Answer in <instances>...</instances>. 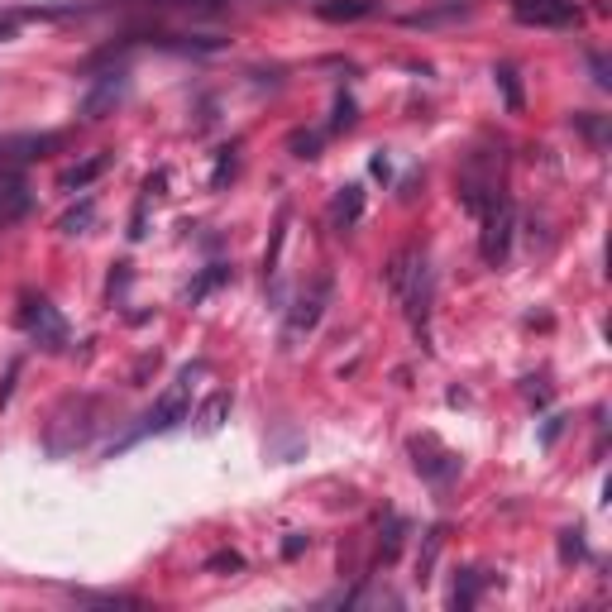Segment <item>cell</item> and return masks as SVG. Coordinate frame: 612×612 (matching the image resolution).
<instances>
[{
	"mask_svg": "<svg viewBox=\"0 0 612 612\" xmlns=\"http://www.w3.org/2000/svg\"><path fill=\"white\" fill-rule=\"evenodd\" d=\"M383 278H388V287L402 297V311H407L412 330L426 335V321H431V263H426V254H421V249L393 254L388 268H383Z\"/></svg>",
	"mask_w": 612,
	"mask_h": 612,
	"instance_id": "cell-1",
	"label": "cell"
},
{
	"mask_svg": "<svg viewBox=\"0 0 612 612\" xmlns=\"http://www.w3.org/2000/svg\"><path fill=\"white\" fill-rule=\"evenodd\" d=\"M201 373H206V364H201V359H197V364H187V369L177 373L173 388L153 402V412L139 416V426H134L130 436L115 445V450H125V445H134V440H144V436H163V431H173L177 421H187V412H192V383H197Z\"/></svg>",
	"mask_w": 612,
	"mask_h": 612,
	"instance_id": "cell-2",
	"label": "cell"
},
{
	"mask_svg": "<svg viewBox=\"0 0 612 612\" xmlns=\"http://www.w3.org/2000/svg\"><path fill=\"white\" fill-rule=\"evenodd\" d=\"M483 230H479V254L488 268H498V263H507V254H512V230H517V211H512V201L493 197L488 206L479 211Z\"/></svg>",
	"mask_w": 612,
	"mask_h": 612,
	"instance_id": "cell-3",
	"label": "cell"
},
{
	"mask_svg": "<svg viewBox=\"0 0 612 612\" xmlns=\"http://www.w3.org/2000/svg\"><path fill=\"white\" fill-rule=\"evenodd\" d=\"M20 326L29 340H39L44 350H63L67 345V321L58 316V306L48 302V297H34V292H24L20 297Z\"/></svg>",
	"mask_w": 612,
	"mask_h": 612,
	"instance_id": "cell-4",
	"label": "cell"
},
{
	"mask_svg": "<svg viewBox=\"0 0 612 612\" xmlns=\"http://www.w3.org/2000/svg\"><path fill=\"white\" fill-rule=\"evenodd\" d=\"M407 450H412V464L421 479H431L436 488H445V483L459 479V455L455 450H445L436 436H412L407 440Z\"/></svg>",
	"mask_w": 612,
	"mask_h": 612,
	"instance_id": "cell-5",
	"label": "cell"
},
{
	"mask_svg": "<svg viewBox=\"0 0 612 612\" xmlns=\"http://www.w3.org/2000/svg\"><path fill=\"white\" fill-rule=\"evenodd\" d=\"M512 15L526 29H574L584 20L574 0H512Z\"/></svg>",
	"mask_w": 612,
	"mask_h": 612,
	"instance_id": "cell-6",
	"label": "cell"
},
{
	"mask_svg": "<svg viewBox=\"0 0 612 612\" xmlns=\"http://www.w3.org/2000/svg\"><path fill=\"white\" fill-rule=\"evenodd\" d=\"M63 144V134H0V168H20Z\"/></svg>",
	"mask_w": 612,
	"mask_h": 612,
	"instance_id": "cell-7",
	"label": "cell"
},
{
	"mask_svg": "<svg viewBox=\"0 0 612 612\" xmlns=\"http://www.w3.org/2000/svg\"><path fill=\"white\" fill-rule=\"evenodd\" d=\"M125 91H130V77L125 72H106V77H96V87L87 91V101H82V115L87 120H101L106 110H115L125 101Z\"/></svg>",
	"mask_w": 612,
	"mask_h": 612,
	"instance_id": "cell-8",
	"label": "cell"
},
{
	"mask_svg": "<svg viewBox=\"0 0 612 612\" xmlns=\"http://www.w3.org/2000/svg\"><path fill=\"white\" fill-rule=\"evenodd\" d=\"M29 206H34L29 182H24L15 168H10V173H0V225H15V220H24V216H29Z\"/></svg>",
	"mask_w": 612,
	"mask_h": 612,
	"instance_id": "cell-9",
	"label": "cell"
},
{
	"mask_svg": "<svg viewBox=\"0 0 612 612\" xmlns=\"http://www.w3.org/2000/svg\"><path fill=\"white\" fill-rule=\"evenodd\" d=\"M359 216H364V187L350 182V187H340L335 201H330V220H335V230H354Z\"/></svg>",
	"mask_w": 612,
	"mask_h": 612,
	"instance_id": "cell-10",
	"label": "cell"
},
{
	"mask_svg": "<svg viewBox=\"0 0 612 612\" xmlns=\"http://www.w3.org/2000/svg\"><path fill=\"white\" fill-rule=\"evenodd\" d=\"M326 297H330V283H316V292H311V297H302V302L292 306V316H287V340L321 321V306H326Z\"/></svg>",
	"mask_w": 612,
	"mask_h": 612,
	"instance_id": "cell-11",
	"label": "cell"
},
{
	"mask_svg": "<svg viewBox=\"0 0 612 612\" xmlns=\"http://www.w3.org/2000/svg\"><path fill=\"white\" fill-rule=\"evenodd\" d=\"M110 168V153H91V158H82V163H72V168H67L63 177H58V187H63V192H87L91 182H96V177L106 173Z\"/></svg>",
	"mask_w": 612,
	"mask_h": 612,
	"instance_id": "cell-12",
	"label": "cell"
},
{
	"mask_svg": "<svg viewBox=\"0 0 612 612\" xmlns=\"http://www.w3.org/2000/svg\"><path fill=\"white\" fill-rule=\"evenodd\" d=\"M440 546H445V526H431V531L421 536V555H416V584H431L436 560H440Z\"/></svg>",
	"mask_w": 612,
	"mask_h": 612,
	"instance_id": "cell-13",
	"label": "cell"
},
{
	"mask_svg": "<svg viewBox=\"0 0 612 612\" xmlns=\"http://www.w3.org/2000/svg\"><path fill=\"white\" fill-rule=\"evenodd\" d=\"M316 15L330 20V24L364 20V15H373V0H321V5H316Z\"/></svg>",
	"mask_w": 612,
	"mask_h": 612,
	"instance_id": "cell-14",
	"label": "cell"
},
{
	"mask_svg": "<svg viewBox=\"0 0 612 612\" xmlns=\"http://www.w3.org/2000/svg\"><path fill=\"white\" fill-rule=\"evenodd\" d=\"M479 593H483V574H479V569H459L455 589H450V608L469 612L474 603H479Z\"/></svg>",
	"mask_w": 612,
	"mask_h": 612,
	"instance_id": "cell-15",
	"label": "cell"
},
{
	"mask_svg": "<svg viewBox=\"0 0 612 612\" xmlns=\"http://www.w3.org/2000/svg\"><path fill=\"white\" fill-rule=\"evenodd\" d=\"M493 82H498V91H503V101H507V110H522V77H517V67L512 63H498L493 67Z\"/></svg>",
	"mask_w": 612,
	"mask_h": 612,
	"instance_id": "cell-16",
	"label": "cell"
},
{
	"mask_svg": "<svg viewBox=\"0 0 612 612\" xmlns=\"http://www.w3.org/2000/svg\"><path fill=\"white\" fill-rule=\"evenodd\" d=\"M402 536H407V522H402V517H388L383 536H378V565H393L397 550H402Z\"/></svg>",
	"mask_w": 612,
	"mask_h": 612,
	"instance_id": "cell-17",
	"label": "cell"
},
{
	"mask_svg": "<svg viewBox=\"0 0 612 612\" xmlns=\"http://www.w3.org/2000/svg\"><path fill=\"white\" fill-rule=\"evenodd\" d=\"M225 416H230V393H216V397H206V407H201V431L206 436H216L220 426H225Z\"/></svg>",
	"mask_w": 612,
	"mask_h": 612,
	"instance_id": "cell-18",
	"label": "cell"
},
{
	"mask_svg": "<svg viewBox=\"0 0 612 612\" xmlns=\"http://www.w3.org/2000/svg\"><path fill=\"white\" fill-rule=\"evenodd\" d=\"M220 283H230V268H225V263H211L197 283L187 287V302H201V297H206V292H216Z\"/></svg>",
	"mask_w": 612,
	"mask_h": 612,
	"instance_id": "cell-19",
	"label": "cell"
},
{
	"mask_svg": "<svg viewBox=\"0 0 612 612\" xmlns=\"http://www.w3.org/2000/svg\"><path fill=\"white\" fill-rule=\"evenodd\" d=\"M240 173V144H230V149H220V158H216V173H211V187H225L230 177Z\"/></svg>",
	"mask_w": 612,
	"mask_h": 612,
	"instance_id": "cell-20",
	"label": "cell"
},
{
	"mask_svg": "<svg viewBox=\"0 0 612 612\" xmlns=\"http://www.w3.org/2000/svg\"><path fill=\"white\" fill-rule=\"evenodd\" d=\"M91 220H96V201H82V206H77V211H67L63 220H58V230H63V235H82V230H87Z\"/></svg>",
	"mask_w": 612,
	"mask_h": 612,
	"instance_id": "cell-21",
	"label": "cell"
},
{
	"mask_svg": "<svg viewBox=\"0 0 612 612\" xmlns=\"http://www.w3.org/2000/svg\"><path fill=\"white\" fill-rule=\"evenodd\" d=\"M354 120H359V106H354V96H335V110H330V130H350Z\"/></svg>",
	"mask_w": 612,
	"mask_h": 612,
	"instance_id": "cell-22",
	"label": "cell"
},
{
	"mask_svg": "<svg viewBox=\"0 0 612 612\" xmlns=\"http://www.w3.org/2000/svg\"><path fill=\"white\" fill-rule=\"evenodd\" d=\"M77 603H96V608H139L134 593H77Z\"/></svg>",
	"mask_w": 612,
	"mask_h": 612,
	"instance_id": "cell-23",
	"label": "cell"
},
{
	"mask_svg": "<svg viewBox=\"0 0 612 612\" xmlns=\"http://www.w3.org/2000/svg\"><path fill=\"white\" fill-rule=\"evenodd\" d=\"M287 149H292V158H316V153H321V134H316V130H297L292 139H287Z\"/></svg>",
	"mask_w": 612,
	"mask_h": 612,
	"instance_id": "cell-24",
	"label": "cell"
},
{
	"mask_svg": "<svg viewBox=\"0 0 612 612\" xmlns=\"http://www.w3.org/2000/svg\"><path fill=\"white\" fill-rule=\"evenodd\" d=\"M589 550H584V531L574 526V531H560V560L565 565H574V560H584Z\"/></svg>",
	"mask_w": 612,
	"mask_h": 612,
	"instance_id": "cell-25",
	"label": "cell"
},
{
	"mask_svg": "<svg viewBox=\"0 0 612 612\" xmlns=\"http://www.w3.org/2000/svg\"><path fill=\"white\" fill-rule=\"evenodd\" d=\"M283 240H287V211L278 216V230H273V240H268V249H263V268H273V263H278V249H283Z\"/></svg>",
	"mask_w": 612,
	"mask_h": 612,
	"instance_id": "cell-26",
	"label": "cell"
},
{
	"mask_svg": "<svg viewBox=\"0 0 612 612\" xmlns=\"http://www.w3.org/2000/svg\"><path fill=\"white\" fill-rule=\"evenodd\" d=\"M574 125L589 134L593 144H603V139H608V120H593V115H574Z\"/></svg>",
	"mask_w": 612,
	"mask_h": 612,
	"instance_id": "cell-27",
	"label": "cell"
},
{
	"mask_svg": "<svg viewBox=\"0 0 612 612\" xmlns=\"http://www.w3.org/2000/svg\"><path fill=\"white\" fill-rule=\"evenodd\" d=\"M589 67H593V82H598V87L608 91V87H612V72H608V58H603V53H589Z\"/></svg>",
	"mask_w": 612,
	"mask_h": 612,
	"instance_id": "cell-28",
	"label": "cell"
},
{
	"mask_svg": "<svg viewBox=\"0 0 612 612\" xmlns=\"http://www.w3.org/2000/svg\"><path fill=\"white\" fill-rule=\"evenodd\" d=\"M20 369H24L20 359H10V369H5V383H0V407L15 397V378H20Z\"/></svg>",
	"mask_w": 612,
	"mask_h": 612,
	"instance_id": "cell-29",
	"label": "cell"
},
{
	"mask_svg": "<svg viewBox=\"0 0 612 612\" xmlns=\"http://www.w3.org/2000/svg\"><path fill=\"white\" fill-rule=\"evenodd\" d=\"M206 569H244V560L235 555V550H216V555L206 560Z\"/></svg>",
	"mask_w": 612,
	"mask_h": 612,
	"instance_id": "cell-30",
	"label": "cell"
},
{
	"mask_svg": "<svg viewBox=\"0 0 612 612\" xmlns=\"http://www.w3.org/2000/svg\"><path fill=\"white\" fill-rule=\"evenodd\" d=\"M560 431H565V416H550L546 431H541V450H550V445L560 440Z\"/></svg>",
	"mask_w": 612,
	"mask_h": 612,
	"instance_id": "cell-31",
	"label": "cell"
},
{
	"mask_svg": "<svg viewBox=\"0 0 612 612\" xmlns=\"http://www.w3.org/2000/svg\"><path fill=\"white\" fill-rule=\"evenodd\" d=\"M163 187H168V168H158V173L144 182V197H163Z\"/></svg>",
	"mask_w": 612,
	"mask_h": 612,
	"instance_id": "cell-32",
	"label": "cell"
},
{
	"mask_svg": "<svg viewBox=\"0 0 612 612\" xmlns=\"http://www.w3.org/2000/svg\"><path fill=\"white\" fill-rule=\"evenodd\" d=\"M306 546H311V536H287V541H283V555H287V560H297Z\"/></svg>",
	"mask_w": 612,
	"mask_h": 612,
	"instance_id": "cell-33",
	"label": "cell"
},
{
	"mask_svg": "<svg viewBox=\"0 0 612 612\" xmlns=\"http://www.w3.org/2000/svg\"><path fill=\"white\" fill-rule=\"evenodd\" d=\"M526 397H531V402H546L550 388H536V378H526Z\"/></svg>",
	"mask_w": 612,
	"mask_h": 612,
	"instance_id": "cell-34",
	"label": "cell"
},
{
	"mask_svg": "<svg viewBox=\"0 0 612 612\" xmlns=\"http://www.w3.org/2000/svg\"><path fill=\"white\" fill-rule=\"evenodd\" d=\"M10 34H15V24H10V20H0V39H10Z\"/></svg>",
	"mask_w": 612,
	"mask_h": 612,
	"instance_id": "cell-35",
	"label": "cell"
}]
</instances>
